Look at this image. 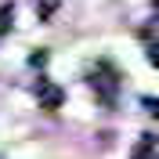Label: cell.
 I'll list each match as a JSON object with an SVG mask.
<instances>
[{
  "instance_id": "cell-1",
  "label": "cell",
  "mask_w": 159,
  "mask_h": 159,
  "mask_svg": "<svg viewBox=\"0 0 159 159\" xmlns=\"http://www.w3.org/2000/svg\"><path fill=\"white\" fill-rule=\"evenodd\" d=\"M90 87H94V94H98V101L105 105V109H112V105H116L119 76H116V69H112L109 61H101V65H94V72H90Z\"/></svg>"
},
{
  "instance_id": "cell-2",
  "label": "cell",
  "mask_w": 159,
  "mask_h": 159,
  "mask_svg": "<svg viewBox=\"0 0 159 159\" xmlns=\"http://www.w3.org/2000/svg\"><path fill=\"white\" fill-rule=\"evenodd\" d=\"M36 101H40V109H61V101H65V90L58 87V83H51V80H36Z\"/></svg>"
},
{
  "instance_id": "cell-3",
  "label": "cell",
  "mask_w": 159,
  "mask_h": 159,
  "mask_svg": "<svg viewBox=\"0 0 159 159\" xmlns=\"http://www.w3.org/2000/svg\"><path fill=\"white\" fill-rule=\"evenodd\" d=\"M141 36L148 40V43H145V54H148V61H152V65L159 69V33H148V29H145Z\"/></svg>"
},
{
  "instance_id": "cell-4",
  "label": "cell",
  "mask_w": 159,
  "mask_h": 159,
  "mask_svg": "<svg viewBox=\"0 0 159 159\" xmlns=\"http://www.w3.org/2000/svg\"><path fill=\"white\" fill-rule=\"evenodd\" d=\"M11 22H15V7L4 4V7H0V36H7V33H11Z\"/></svg>"
},
{
  "instance_id": "cell-5",
  "label": "cell",
  "mask_w": 159,
  "mask_h": 159,
  "mask_svg": "<svg viewBox=\"0 0 159 159\" xmlns=\"http://www.w3.org/2000/svg\"><path fill=\"white\" fill-rule=\"evenodd\" d=\"M141 105H145V112H152V116H159V98H152V94H145V98H141Z\"/></svg>"
},
{
  "instance_id": "cell-6",
  "label": "cell",
  "mask_w": 159,
  "mask_h": 159,
  "mask_svg": "<svg viewBox=\"0 0 159 159\" xmlns=\"http://www.w3.org/2000/svg\"><path fill=\"white\" fill-rule=\"evenodd\" d=\"M29 65H33V69H43V65H47V54H43V51L29 54Z\"/></svg>"
},
{
  "instance_id": "cell-7",
  "label": "cell",
  "mask_w": 159,
  "mask_h": 159,
  "mask_svg": "<svg viewBox=\"0 0 159 159\" xmlns=\"http://www.w3.org/2000/svg\"><path fill=\"white\" fill-rule=\"evenodd\" d=\"M51 11H54V0H40V18L43 22L51 18Z\"/></svg>"
},
{
  "instance_id": "cell-8",
  "label": "cell",
  "mask_w": 159,
  "mask_h": 159,
  "mask_svg": "<svg viewBox=\"0 0 159 159\" xmlns=\"http://www.w3.org/2000/svg\"><path fill=\"white\" fill-rule=\"evenodd\" d=\"M156 11H159V0H156Z\"/></svg>"
},
{
  "instance_id": "cell-9",
  "label": "cell",
  "mask_w": 159,
  "mask_h": 159,
  "mask_svg": "<svg viewBox=\"0 0 159 159\" xmlns=\"http://www.w3.org/2000/svg\"><path fill=\"white\" fill-rule=\"evenodd\" d=\"M0 159H4V156H0Z\"/></svg>"
}]
</instances>
